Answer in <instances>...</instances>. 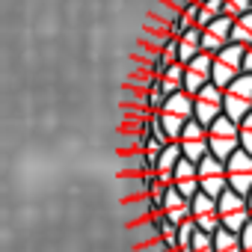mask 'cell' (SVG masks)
Masks as SVG:
<instances>
[{
    "instance_id": "6da1fadb",
    "label": "cell",
    "mask_w": 252,
    "mask_h": 252,
    "mask_svg": "<svg viewBox=\"0 0 252 252\" xmlns=\"http://www.w3.org/2000/svg\"><path fill=\"white\" fill-rule=\"evenodd\" d=\"M155 116H158V122H160V128L166 131V137H169L172 143H178L181 131L187 128V122H190V119H196L193 95H190L187 89H181V92L169 95V98H166V104H163V110H160V113H155Z\"/></svg>"
},
{
    "instance_id": "7a4b0ae2",
    "label": "cell",
    "mask_w": 252,
    "mask_h": 252,
    "mask_svg": "<svg viewBox=\"0 0 252 252\" xmlns=\"http://www.w3.org/2000/svg\"><path fill=\"white\" fill-rule=\"evenodd\" d=\"M208 143H211V155L228 160L240 149V125L228 116H220L217 122L208 125Z\"/></svg>"
},
{
    "instance_id": "3957f363",
    "label": "cell",
    "mask_w": 252,
    "mask_h": 252,
    "mask_svg": "<svg viewBox=\"0 0 252 252\" xmlns=\"http://www.w3.org/2000/svg\"><path fill=\"white\" fill-rule=\"evenodd\" d=\"M243 60H246V48L243 45H234V42L228 48H222L220 54H214V83L225 89L231 80H237L246 71Z\"/></svg>"
},
{
    "instance_id": "277c9868",
    "label": "cell",
    "mask_w": 252,
    "mask_h": 252,
    "mask_svg": "<svg viewBox=\"0 0 252 252\" xmlns=\"http://www.w3.org/2000/svg\"><path fill=\"white\" fill-rule=\"evenodd\" d=\"M217 202H220V222H222V228L240 234V231L252 222L249 202H246V196H240L237 190H225Z\"/></svg>"
},
{
    "instance_id": "5b68a950",
    "label": "cell",
    "mask_w": 252,
    "mask_h": 252,
    "mask_svg": "<svg viewBox=\"0 0 252 252\" xmlns=\"http://www.w3.org/2000/svg\"><path fill=\"white\" fill-rule=\"evenodd\" d=\"M249 113H252V74L243 71L237 80L225 86V116L240 125Z\"/></svg>"
},
{
    "instance_id": "8992f818",
    "label": "cell",
    "mask_w": 252,
    "mask_h": 252,
    "mask_svg": "<svg viewBox=\"0 0 252 252\" xmlns=\"http://www.w3.org/2000/svg\"><path fill=\"white\" fill-rule=\"evenodd\" d=\"M193 107H196V119H199L202 125L217 122L220 116H225V89L217 86V83L202 86V89L193 95Z\"/></svg>"
},
{
    "instance_id": "52a82bcc",
    "label": "cell",
    "mask_w": 252,
    "mask_h": 252,
    "mask_svg": "<svg viewBox=\"0 0 252 252\" xmlns=\"http://www.w3.org/2000/svg\"><path fill=\"white\" fill-rule=\"evenodd\" d=\"M199 184H202V193L220 199L225 190H228V172H225V160H220L217 155H208L199 160Z\"/></svg>"
},
{
    "instance_id": "ba28073f",
    "label": "cell",
    "mask_w": 252,
    "mask_h": 252,
    "mask_svg": "<svg viewBox=\"0 0 252 252\" xmlns=\"http://www.w3.org/2000/svg\"><path fill=\"white\" fill-rule=\"evenodd\" d=\"M178 146H181V152H184V158H190V160H202V158H208L211 155V143H208V125H202L199 119H190L187 122V128L181 131V137H178Z\"/></svg>"
},
{
    "instance_id": "9c48e42d",
    "label": "cell",
    "mask_w": 252,
    "mask_h": 252,
    "mask_svg": "<svg viewBox=\"0 0 252 252\" xmlns=\"http://www.w3.org/2000/svg\"><path fill=\"white\" fill-rule=\"evenodd\" d=\"M225 172H228V190H237L240 196L252 193V155L246 149H237L225 160Z\"/></svg>"
},
{
    "instance_id": "30bf717a",
    "label": "cell",
    "mask_w": 252,
    "mask_h": 252,
    "mask_svg": "<svg viewBox=\"0 0 252 252\" xmlns=\"http://www.w3.org/2000/svg\"><path fill=\"white\" fill-rule=\"evenodd\" d=\"M208 83H214V54H199V57H193L187 65H184V89L190 92V95H196L202 86H208Z\"/></svg>"
},
{
    "instance_id": "8fae6325",
    "label": "cell",
    "mask_w": 252,
    "mask_h": 252,
    "mask_svg": "<svg viewBox=\"0 0 252 252\" xmlns=\"http://www.w3.org/2000/svg\"><path fill=\"white\" fill-rule=\"evenodd\" d=\"M231 27H234V18H228V15H220L208 27H202V51L220 54L222 48H228L231 45Z\"/></svg>"
},
{
    "instance_id": "7c38bea8",
    "label": "cell",
    "mask_w": 252,
    "mask_h": 252,
    "mask_svg": "<svg viewBox=\"0 0 252 252\" xmlns=\"http://www.w3.org/2000/svg\"><path fill=\"white\" fill-rule=\"evenodd\" d=\"M193 222H196L202 231L217 234V231L222 228V222H220V202H217L214 196H208V193L193 196Z\"/></svg>"
},
{
    "instance_id": "4fadbf2b",
    "label": "cell",
    "mask_w": 252,
    "mask_h": 252,
    "mask_svg": "<svg viewBox=\"0 0 252 252\" xmlns=\"http://www.w3.org/2000/svg\"><path fill=\"white\" fill-rule=\"evenodd\" d=\"M172 187H175L178 193H184L187 199L199 196V193H202V184H199V163L190 160V158H184V160L175 166V172H172Z\"/></svg>"
},
{
    "instance_id": "5bb4252c",
    "label": "cell",
    "mask_w": 252,
    "mask_h": 252,
    "mask_svg": "<svg viewBox=\"0 0 252 252\" xmlns=\"http://www.w3.org/2000/svg\"><path fill=\"white\" fill-rule=\"evenodd\" d=\"M160 214H163L166 220H172L175 225H181V222L193 220V199H187V196L178 193L175 187H166V199H163Z\"/></svg>"
},
{
    "instance_id": "9a60e30c",
    "label": "cell",
    "mask_w": 252,
    "mask_h": 252,
    "mask_svg": "<svg viewBox=\"0 0 252 252\" xmlns=\"http://www.w3.org/2000/svg\"><path fill=\"white\" fill-rule=\"evenodd\" d=\"M181 160H184V152H181V146H178V143L163 146V149H160V155H158V163H155L158 181H160V184H166V187H172V172H175V166H178Z\"/></svg>"
},
{
    "instance_id": "2e32d148",
    "label": "cell",
    "mask_w": 252,
    "mask_h": 252,
    "mask_svg": "<svg viewBox=\"0 0 252 252\" xmlns=\"http://www.w3.org/2000/svg\"><path fill=\"white\" fill-rule=\"evenodd\" d=\"M202 54V27H190L181 39H178V63L187 65L193 57Z\"/></svg>"
},
{
    "instance_id": "e0dca14e",
    "label": "cell",
    "mask_w": 252,
    "mask_h": 252,
    "mask_svg": "<svg viewBox=\"0 0 252 252\" xmlns=\"http://www.w3.org/2000/svg\"><path fill=\"white\" fill-rule=\"evenodd\" d=\"M158 80H160V86H163L166 95L181 92V89H184V65H181V63H172V65L163 71V77H158Z\"/></svg>"
},
{
    "instance_id": "ac0fdd59",
    "label": "cell",
    "mask_w": 252,
    "mask_h": 252,
    "mask_svg": "<svg viewBox=\"0 0 252 252\" xmlns=\"http://www.w3.org/2000/svg\"><path fill=\"white\" fill-rule=\"evenodd\" d=\"M231 42H234V45H243V48H249V45H252V12H246V15L234 18Z\"/></svg>"
},
{
    "instance_id": "d6986e66",
    "label": "cell",
    "mask_w": 252,
    "mask_h": 252,
    "mask_svg": "<svg viewBox=\"0 0 252 252\" xmlns=\"http://www.w3.org/2000/svg\"><path fill=\"white\" fill-rule=\"evenodd\" d=\"M214 243H217V252H243V240L237 231H228V228H220L214 234Z\"/></svg>"
},
{
    "instance_id": "ffe728a7",
    "label": "cell",
    "mask_w": 252,
    "mask_h": 252,
    "mask_svg": "<svg viewBox=\"0 0 252 252\" xmlns=\"http://www.w3.org/2000/svg\"><path fill=\"white\" fill-rule=\"evenodd\" d=\"M196 231H199V225H196L193 220H187V222H181V225H178V252H190Z\"/></svg>"
},
{
    "instance_id": "44dd1931",
    "label": "cell",
    "mask_w": 252,
    "mask_h": 252,
    "mask_svg": "<svg viewBox=\"0 0 252 252\" xmlns=\"http://www.w3.org/2000/svg\"><path fill=\"white\" fill-rule=\"evenodd\" d=\"M190 252H217V243H214V234H208V231H196V237H193V246H190Z\"/></svg>"
},
{
    "instance_id": "7402d4cb",
    "label": "cell",
    "mask_w": 252,
    "mask_h": 252,
    "mask_svg": "<svg viewBox=\"0 0 252 252\" xmlns=\"http://www.w3.org/2000/svg\"><path fill=\"white\" fill-rule=\"evenodd\" d=\"M190 27H196V24H193V21H190V18L184 15V12H178V15L172 18V24H169V30H166V33H169L172 39H181V36H184V33L190 30Z\"/></svg>"
},
{
    "instance_id": "603a6c76",
    "label": "cell",
    "mask_w": 252,
    "mask_h": 252,
    "mask_svg": "<svg viewBox=\"0 0 252 252\" xmlns=\"http://www.w3.org/2000/svg\"><path fill=\"white\" fill-rule=\"evenodd\" d=\"M246 12H252V0H225V15L228 18H240Z\"/></svg>"
},
{
    "instance_id": "cb8c5ba5",
    "label": "cell",
    "mask_w": 252,
    "mask_h": 252,
    "mask_svg": "<svg viewBox=\"0 0 252 252\" xmlns=\"http://www.w3.org/2000/svg\"><path fill=\"white\" fill-rule=\"evenodd\" d=\"M240 149H246L252 155V113L240 122Z\"/></svg>"
},
{
    "instance_id": "d4e9b609",
    "label": "cell",
    "mask_w": 252,
    "mask_h": 252,
    "mask_svg": "<svg viewBox=\"0 0 252 252\" xmlns=\"http://www.w3.org/2000/svg\"><path fill=\"white\" fill-rule=\"evenodd\" d=\"M202 9H205V12H211L214 18H220V15H225V0H205Z\"/></svg>"
},
{
    "instance_id": "484cf974",
    "label": "cell",
    "mask_w": 252,
    "mask_h": 252,
    "mask_svg": "<svg viewBox=\"0 0 252 252\" xmlns=\"http://www.w3.org/2000/svg\"><path fill=\"white\" fill-rule=\"evenodd\" d=\"M240 240H243V252H252V222L240 231Z\"/></svg>"
},
{
    "instance_id": "4316f807",
    "label": "cell",
    "mask_w": 252,
    "mask_h": 252,
    "mask_svg": "<svg viewBox=\"0 0 252 252\" xmlns=\"http://www.w3.org/2000/svg\"><path fill=\"white\" fill-rule=\"evenodd\" d=\"M243 65H246V71L252 74V45L246 48V60H243Z\"/></svg>"
},
{
    "instance_id": "83f0119b",
    "label": "cell",
    "mask_w": 252,
    "mask_h": 252,
    "mask_svg": "<svg viewBox=\"0 0 252 252\" xmlns=\"http://www.w3.org/2000/svg\"><path fill=\"white\" fill-rule=\"evenodd\" d=\"M246 202H249V214H252V193H249V196H246Z\"/></svg>"
}]
</instances>
